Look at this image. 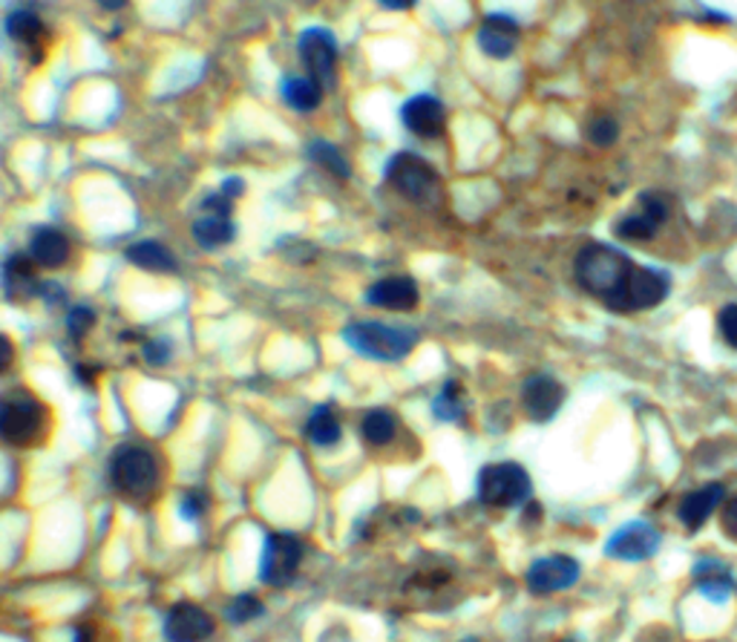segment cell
Wrapping results in <instances>:
<instances>
[{"label":"cell","instance_id":"6da1fadb","mask_svg":"<svg viewBox=\"0 0 737 642\" xmlns=\"http://www.w3.org/2000/svg\"><path fill=\"white\" fill-rule=\"evenodd\" d=\"M634 262L613 245H588L576 257V280L588 294L599 297L605 306L617 308L622 291L628 285V277L634 275Z\"/></svg>","mask_w":737,"mask_h":642},{"label":"cell","instance_id":"7a4b0ae2","mask_svg":"<svg viewBox=\"0 0 737 642\" xmlns=\"http://www.w3.org/2000/svg\"><path fill=\"white\" fill-rule=\"evenodd\" d=\"M47 430V409L32 392L12 389L0 395V439L12 447H32Z\"/></svg>","mask_w":737,"mask_h":642},{"label":"cell","instance_id":"3957f363","mask_svg":"<svg viewBox=\"0 0 737 642\" xmlns=\"http://www.w3.org/2000/svg\"><path fill=\"white\" fill-rule=\"evenodd\" d=\"M343 340L354 352L366 354L372 361H403L418 343L416 329H400L377 320H361L346 326Z\"/></svg>","mask_w":737,"mask_h":642},{"label":"cell","instance_id":"277c9868","mask_svg":"<svg viewBox=\"0 0 737 642\" xmlns=\"http://www.w3.org/2000/svg\"><path fill=\"white\" fill-rule=\"evenodd\" d=\"M110 478L118 487V493L130 495V499H148L159 485V464L150 450L125 444L113 455Z\"/></svg>","mask_w":737,"mask_h":642},{"label":"cell","instance_id":"5b68a950","mask_svg":"<svg viewBox=\"0 0 737 642\" xmlns=\"http://www.w3.org/2000/svg\"><path fill=\"white\" fill-rule=\"evenodd\" d=\"M386 182L393 185L398 194L418 205L438 202L441 196V179L435 167L426 159L416 156V153H398V156L386 165Z\"/></svg>","mask_w":737,"mask_h":642},{"label":"cell","instance_id":"8992f818","mask_svg":"<svg viewBox=\"0 0 737 642\" xmlns=\"http://www.w3.org/2000/svg\"><path fill=\"white\" fill-rule=\"evenodd\" d=\"M479 499L490 507H518L530 499V476L522 464H487L479 472Z\"/></svg>","mask_w":737,"mask_h":642},{"label":"cell","instance_id":"52a82bcc","mask_svg":"<svg viewBox=\"0 0 737 642\" xmlns=\"http://www.w3.org/2000/svg\"><path fill=\"white\" fill-rule=\"evenodd\" d=\"M231 217H234V199H227L222 190L204 199L197 222H194V236L204 252H220L234 243L236 227Z\"/></svg>","mask_w":737,"mask_h":642},{"label":"cell","instance_id":"ba28073f","mask_svg":"<svg viewBox=\"0 0 737 642\" xmlns=\"http://www.w3.org/2000/svg\"><path fill=\"white\" fill-rule=\"evenodd\" d=\"M303 562V545L291 533H271L262 548V562H259V576L271 587L289 585L297 576V568Z\"/></svg>","mask_w":737,"mask_h":642},{"label":"cell","instance_id":"9c48e42d","mask_svg":"<svg viewBox=\"0 0 737 642\" xmlns=\"http://www.w3.org/2000/svg\"><path fill=\"white\" fill-rule=\"evenodd\" d=\"M300 58L308 79L323 90H335L338 84V44L326 30H306L300 38Z\"/></svg>","mask_w":737,"mask_h":642},{"label":"cell","instance_id":"30bf717a","mask_svg":"<svg viewBox=\"0 0 737 642\" xmlns=\"http://www.w3.org/2000/svg\"><path fill=\"white\" fill-rule=\"evenodd\" d=\"M659 548V533L645 522H628L611 539L605 541V553L622 562H643L652 559Z\"/></svg>","mask_w":737,"mask_h":642},{"label":"cell","instance_id":"8fae6325","mask_svg":"<svg viewBox=\"0 0 737 642\" xmlns=\"http://www.w3.org/2000/svg\"><path fill=\"white\" fill-rule=\"evenodd\" d=\"M666 217L668 205L657 194H643L636 202V211L613 225V234L628 243H648L657 234V227L666 222Z\"/></svg>","mask_w":737,"mask_h":642},{"label":"cell","instance_id":"7c38bea8","mask_svg":"<svg viewBox=\"0 0 737 642\" xmlns=\"http://www.w3.org/2000/svg\"><path fill=\"white\" fill-rule=\"evenodd\" d=\"M668 297V277L654 268H634L628 277V285L622 291L620 303L613 312H643V308L659 306Z\"/></svg>","mask_w":737,"mask_h":642},{"label":"cell","instance_id":"4fadbf2b","mask_svg":"<svg viewBox=\"0 0 737 642\" xmlns=\"http://www.w3.org/2000/svg\"><path fill=\"white\" fill-rule=\"evenodd\" d=\"M400 121L407 125L409 133L421 139H438L447 127V110L435 95H412L400 110Z\"/></svg>","mask_w":737,"mask_h":642},{"label":"cell","instance_id":"5bb4252c","mask_svg":"<svg viewBox=\"0 0 737 642\" xmlns=\"http://www.w3.org/2000/svg\"><path fill=\"white\" fill-rule=\"evenodd\" d=\"M576 580H580V562L571 557L539 559L527 571V587L534 594H557V591L576 585Z\"/></svg>","mask_w":737,"mask_h":642},{"label":"cell","instance_id":"9a60e30c","mask_svg":"<svg viewBox=\"0 0 737 642\" xmlns=\"http://www.w3.org/2000/svg\"><path fill=\"white\" fill-rule=\"evenodd\" d=\"M165 634L171 642H202L213 634V619L199 605L179 603L167 614Z\"/></svg>","mask_w":737,"mask_h":642},{"label":"cell","instance_id":"2e32d148","mask_svg":"<svg viewBox=\"0 0 737 642\" xmlns=\"http://www.w3.org/2000/svg\"><path fill=\"white\" fill-rule=\"evenodd\" d=\"M522 400H525L527 416L534 418V421L545 423L559 412L562 400H565V389L553 377L534 375L525 384V389H522Z\"/></svg>","mask_w":737,"mask_h":642},{"label":"cell","instance_id":"e0dca14e","mask_svg":"<svg viewBox=\"0 0 737 642\" xmlns=\"http://www.w3.org/2000/svg\"><path fill=\"white\" fill-rule=\"evenodd\" d=\"M479 47L495 61L511 58L518 47V24L511 15H487L479 26Z\"/></svg>","mask_w":737,"mask_h":642},{"label":"cell","instance_id":"ac0fdd59","mask_svg":"<svg viewBox=\"0 0 737 642\" xmlns=\"http://www.w3.org/2000/svg\"><path fill=\"white\" fill-rule=\"evenodd\" d=\"M3 291L12 303H30L40 291L38 266L30 254H12L3 262Z\"/></svg>","mask_w":737,"mask_h":642},{"label":"cell","instance_id":"d6986e66","mask_svg":"<svg viewBox=\"0 0 737 642\" xmlns=\"http://www.w3.org/2000/svg\"><path fill=\"white\" fill-rule=\"evenodd\" d=\"M418 285L412 277H384L366 291V300L377 308L389 312H412L418 306Z\"/></svg>","mask_w":737,"mask_h":642},{"label":"cell","instance_id":"ffe728a7","mask_svg":"<svg viewBox=\"0 0 737 642\" xmlns=\"http://www.w3.org/2000/svg\"><path fill=\"white\" fill-rule=\"evenodd\" d=\"M9 38L15 40L17 47L30 52V61H40L44 58V47H47V26L35 12L30 9H17L7 17Z\"/></svg>","mask_w":737,"mask_h":642},{"label":"cell","instance_id":"44dd1931","mask_svg":"<svg viewBox=\"0 0 737 642\" xmlns=\"http://www.w3.org/2000/svg\"><path fill=\"white\" fill-rule=\"evenodd\" d=\"M70 254H72V245H70V240H67V234H63V231H58V227H49V225L35 227V231H32L30 257L35 259V266L61 268V266H67Z\"/></svg>","mask_w":737,"mask_h":642},{"label":"cell","instance_id":"7402d4cb","mask_svg":"<svg viewBox=\"0 0 737 642\" xmlns=\"http://www.w3.org/2000/svg\"><path fill=\"white\" fill-rule=\"evenodd\" d=\"M723 495H726V487L723 485H706L689 493L680 502V510H677V516L689 530H698L709 522V516L714 513V507L723 502Z\"/></svg>","mask_w":737,"mask_h":642},{"label":"cell","instance_id":"603a6c76","mask_svg":"<svg viewBox=\"0 0 737 642\" xmlns=\"http://www.w3.org/2000/svg\"><path fill=\"white\" fill-rule=\"evenodd\" d=\"M127 259H130L136 268L150 271V275H173V271H176V257L167 252L165 245L153 243V240L130 245V248H127Z\"/></svg>","mask_w":737,"mask_h":642},{"label":"cell","instance_id":"cb8c5ba5","mask_svg":"<svg viewBox=\"0 0 737 642\" xmlns=\"http://www.w3.org/2000/svg\"><path fill=\"white\" fill-rule=\"evenodd\" d=\"M280 93H283V102L289 107L300 113H312L320 107L326 90L320 84H314L308 75H285L283 84H280Z\"/></svg>","mask_w":737,"mask_h":642},{"label":"cell","instance_id":"d4e9b609","mask_svg":"<svg viewBox=\"0 0 737 642\" xmlns=\"http://www.w3.org/2000/svg\"><path fill=\"white\" fill-rule=\"evenodd\" d=\"M340 432L343 430H340V421L331 407H317L312 416H308L306 435L312 444H317V447H331V444H338Z\"/></svg>","mask_w":737,"mask_h":642},{"label":"cell","instance_id":"484cf974","mask_svg":"<svg viewBox=\"0 0 737 642\" xmlns=\"http://www.w3.org/2000/svg\"><path fill=\"white\" fill-rule=\"evenodd\" d=\"M361 430L363 439H366L368 444L384 447V444H389V441L395 439V432H398V418H395L389 409H372V412H366V418H363Z\"/></svg>","mask_w":737,"mask_h":642},{"label":"cell","instance_id":"4316f807","mask_svg":"<svg viewBox=\"0 0 737 642\" xmlns=\"http://www.w3.org/2000/svg\"><path fill=\"white\" fill-rule=\"evenodd\" d=\"M308 159H312L314 165H320L326 173H331V176H338V179H349L352 176V167H349L346 156L335 144H329V141H314V144H308Z\"/></svg>","mask_w":737,"mask_h":642},{"label":"cell","instance_id":"83f0119b","mask_svg":"<svg viewBox=\"0 0 737 642\" xmlns=\"http://www.w3.org/2000/svg\"><path fill=\"white\" fill-rule=\"evenodd\" d=\"M435 416L444 418V421H458L464 416V400H461V386L449 381L441 395L435 398Z\"/></svg>","mask_w":737,"mask_h":642},{"label":"cell","instance_id":"f1b7e54d","mask_svg":"<svg viewBox=\"0 0 737 642\" xmlns=\"http://www.w3.org/2000/svg\"><path fill=\"white\" fill-rule=\"evenodd\" d=\"M620 136V125L611 116H596L588 121V139L596 148H608Z\"/></svg>","mask_w":737,"mask_h":642},{"label":"cell","instance_id":"f546056e","mask_svg":"<svg viewBox=\"0 0 737 642\" xmlns=\"http://www.w3.org/2000/svg\"><path fill=\"white\" fill-rule=\"evenodd\" d=\"M259 614H262V605H259L251 594L236 596V603L231 605V619H234V622H248V619L259 617Z\"/></svg>","mask_w":737,"mask_h":642},{"label":"cell","instance_id":"4dcf8cb0","mask_svg":"<svg viewBox=\"0 0 737 642\" xmlns=\"http://www.w3.org/2000/svg\"><path fill=\"white\" fill-rule=\"evenodd\" d=\"M717 329H721L723 340H726L732 349H737V303H732V306H726L721 314H717Z\"/></svg>","mask_w":737,"mask_h":642},{"label":"cell","instance_id":"1f68e13d","mask_svg":"<svg viewBox=\"0 0 737 642\" xmlns=\"http://www.w3.org/2000/svg\"><path fill=\"white\" fill-rule=\"evenodd\" d=\"M67 326H70V335L72 337H84L86 331H90L95 326V312H93V308H86V306L72 308L70 320H67Z\"/></svg>","mask_w":737,"mask_h":642},{"label":"cell","instance_id":"d6a6232c","mask_svg":"<svg viewBox=\"0 0 737 642\" xmlns=\"http://www.w3.org/2000/svg\"><path fill=\"white\" fill-rule=\"evenodd\" d=\"M700 591L709 594V599H726L732 594V582L726 576H714L712 582H700Z\"/></svg>","mask_w":737,"mask_h":642},{"label":"cell","instance_id":"836d02e7","mask_svg":"<svg viewBox=\"0 0 737 642\" xmlns=\"http://www.w3.org/2000/svg\"><path fill=\"white\" fill-rule=\"evenodd\" d=\"M721 525H723V530H726V536L737 539V495H735V499H729V502H726V504H723Z\"/></svg>","mask_w":737,"mask_h":642},{"label":"cell","instance_id":"e575fe53","mask_svg":"<svg viewBox=\"0 0 737 642\" xmlns=\"http://www.w3.org/2000/svg\"><path fill=\"white\" fill-rule=\"evenodd\" d=\"M144 358H148V363H156V366H162V363L167 361V343H165V340H150V343L144 346Z\"/></svg>","mask_w":737,"mask_h":642},{"label":"cell","instance_id":"d590c367","mask_svg":"<svg viewBox=\"0 0 737 642\" xmlns=\"http://www.w3.org/2000/svg\"><path fill=\"white\" fill-rule=\"evenodd\" d=\"M12 361H15V346L7 335H0V375L12 366Z\"/></svg>","mask_w":737,"mask_h":642},{"label":"cell","instance_id":"8d00e7d4","mask_svg":"<svg viewBox=\"0 0 737 642\" xmlns=\"http://www.w3.org/2000/svg\"><path fill=\"white\" fill-rule=\"evenodd\" d=\"M202 510H204V495L202 493H190L188 499H185V504H182V513H185L188 518H197Z\"/></svg>","mask_w":737,"mask_h":642},{"label":"cell","instance_id":"74e56055","mask_svg":"<svg viewBox=\"0 0 737 642\" xmlns=\"http://www.w3.org/2000/svg\"><path fill=\"white\" fill-rule=\"evenodd\" d=\"M220 190L227 196V199H236V196L245 190V182L243 179H225V185H222Z\"/></svg>","mask_w":737,"mask_h":642},{"label":"cell","instance_id":"f35d334b","mask_svg":"<svg viewBox=\"0 0 737 642\" xmlns=\"http://www.w3.org/2000/svg\"><path fill=\"white\" fill-rule=\"evenodd\" d=\"M102 9H110V12H118V9H125L130 0H95Z\"/></svg>","mask_w":737,"mask_h":642},{"label":"cell","instance_id":"ab89813d","mask_svg":"<svg viewBox=\"0 0 737 642\" xmlns=\"http://www.w3.org/2000/svg\"><path fill=\"white\" fill-rule=\"evenodd\" d=\"M381 3H384L386 9H409V7H416V0H381Z\"/></svg>","mask_w":737,"mask_h":642},{"label":"cell","instance_id":"60d3db41","mask_svg":"<svg viewBox=\"0 0 737 642\" xmlns=\"http://www.w3.org/2000/svg\"><path fill=\"white\" fill-rule=\"evenodd\" d=\"M300 7H314V3H320V0H297Z\"/></svg>","mask_w":737,"mask_h":642}]
</instances>
